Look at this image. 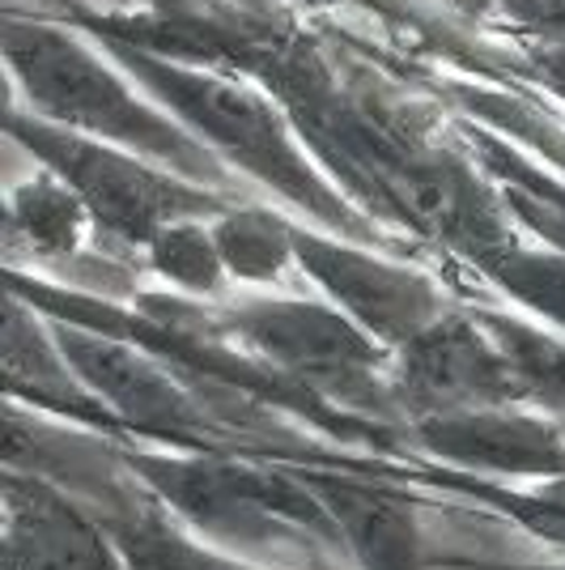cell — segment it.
I'll use <instances>...</instances> for the list:
<instances>
[{"label": "cell", "mask_w": 565, "mask_h": 570, "mask_svg": "<svg viewBox=\"0 0 565 570\" xmlns=\"http://www.w3.org/2000/svg\"><path fill=\"white\" fill-rule=\"evenodd\" d=\"M4 56L30 98V116L77 137L166 163L200 188H221L230 167L162 107H149L86 39L34 18L4 22Z\"/></svg>", "instance_id": "1"}, {"label": "cell", "mask_w": 565, "mask_h": 570, "mask_svg": "<svg viewBox=\"0 0 565 570\" xmlns=\"http://www.w3.org/2000/svg\"><path fill=\"white\" fill-rule=\"evenodd\" d=\"M111 56L123 69L137 72V81L188 128L191 137L212 145V154L226 167L256 175L264 188H277L289 205L307 209L310 217H319L331 230L349 238H366V226L354 217V209L310 170L307 154L289 137L285 119L251 86L217 77V72L191 69L179 60L149 56V51L128 48V43H116Z\"/></svg>", "instance_id": "2"}, {"label": "cell", "mask_w": 565, "mask_h": 570, "mask_svg": "<svg viewBox=\"0 0 565 570\" xmlns=\"http://www.w3.org/2000/svg\"><path fill=\"white\" fill-rule=\"evenodd\" d=\"M128 473L162 502L175 520L200 532L212 546L281 549L303 546L307 553H349L324 502L303 485L294 469H259L235 455H145L123 452Z\"/></svg>", "instance_id": "3"}, {"label": "cell", "mask_w": 565, "mask_h": 570, "mask_svg": "<svg viewBox=\"0 0 565 570\" xmlns=\"http://www.w3.org/2000/svg\"><path fill=\"white\" fill-rule=\"evenodd\" d=\"M9 132L69 184L86 214L119 243L149 247L175 222H200L205 214H230L226 200L209 188H196L184 179H170L141 154H128L116 145L77 137L69 128H56L48 119L9 116Z\"/></svg>", "instance_id": "4"}, {"label": "cell", "mask_w": 565, "mask_h": 570, "mask_svg": "<svg viewBox=\"0 0 565 570\" xmlns=\"http://www.w3.org/2000/svg\"><path fill=\"white\" fill-rule=\"evenodd\" d=\"M226 328L264 357L285 383L319 401L366 404L387 413L396 387L383 383V345L345 311L310 298H247L226 315Z\"/></svg>", "instance_id": "5"}, {"label": "cell", "mask_w": 565, "mask_h": 570, "mask_svg": "<svg viewBox=\"0 0 565 570\" xmlns=\"http://www.w3.org/2000/svg\"><path fill=\"white\" fill-rule=\"evenodd\" d=\"M51 333L77 380L116 413L123 430H141L175 452H221V430H212L205 404L158 357L141 354L107 328H86L72 320H51Z\"/></svg>", "instance_id": "6"}, {"label": "cell", "mask_w": 565, "mask_h": 570, "mask_svg": "<svg viewBox=\"0 0 565 570\" xmlns=\"http://www.w3.org/2000/svg\"><path fill=\"white\" fill-rule=\"evenodd\" d=\"M396 404L422 417L472 413V409H515L523 404L518 380L489 328L476 315L447 311L438 324L396 350Z\"/></svg>", "instance_id": "7"}, {"label": "cell", "mask_w": 565, "mask_h": 570, "mask_svg": "<svg viewBox=\"0 0 565 570\" xmlns=\"http://www.w3.org/2000/svg\"><path fill=\"white\" fill-rule=\"evenodd\" d=\"M294 256L310 282L324 285L331 307L345 311L378 345L404 350L413 336H422L429 324L447 315L438 285L404 264L383 261L375 252L294 226Z\"/></svg>", "instance_id": "8"}, {"label": "cell", "mask_w": 565, "mask_h": 570, "mask_svg": "<svg viewBox=\"0 0 565 570\" xmlns=\"http://www.w3.org/2000/svg\"><path fill=\"white\" fill-rule=\"evenodd\" d=\"M4 570H128L116 537L51 476L4 473Z\"/></svg>", "instance_id": "9"}, {"label": "cell", "mask_w": 565, "mask_h": 570, "mask_svg": "<svg viewBox=\"0 0 565 570\" xmlns=\"http://www.w3.org/2000/svg\"><path fill=\"white\" fill-rule=\"evenodd\" d=\"M417 448L443 464L468 473L532 476L557 481L565 476V426L518 409H472V413H443L413 422Z\"/></svg>", "instance_id": "10"}, {"label": "cell", "mask_w": 565, "mask_h": 570, "mask_svg": "<svg viewBox=\"0 0 565 570\" xmlns=\"http://www.w3.org/2000/svg\"><path fill=\"white\" fill-rule=\"evenodd\" d=\"M315 499L324 502L345 549L366 570H425L422 532H417V502L396 485H370L361 476L298 469Z\"/></svg>", "instance_id": "11"}, {"label": "cell", "mask_w": 565, "mask_h": 570, "mask_svg": "<svg viewBox=\"0 0 565 570\" xmlns=\"http://www.w3.org/2000/svg\"><path fill=\"white\" fill-rule=\"evenodd\" d=\"M4 375H9V396L48 409L56 417H69L81 426L98 430L107 439H119L123 426L119 417L98 401L86 383L77 380L65 350L56 345V333L39 324L34 307L26 311L22 298L9 303V324H4Z\"/></svg>", "instance_id": "12"}, {"label": "cell", "mask_w": 565, "mask_h": 570, "mask_svg": "<svg viewBox=\"0 0 565 570\" xmlns=\"http://www.w3.org/2000/svg\"><path fill=\"white\" fill-rule=\"evenodd\" d=\"M86 205L60 175H39L9 196V235L26 238V247L43 261H65L77 252L86 230Z\"/></svg>", "instance_id": "13"}, {"label": "cell", "mask_w": 565, "mask_h": 570, "mask_svg": "<svg viewBox=\"0 0 565 570\" xmlns=\"http://www.w3.org/2000/svg\"><path fill=\"white\" fill-rule=\"evenodd\" d=\"M489 336L502 345V354L511 362L523 392V404H541L548 413L565 417V341L544 328H532L523 320L497 315V311H480L476 315Z\"/></svg>", "instance_id": "14"}, {"label": "cell", "mask_w": 565, "mask_h": 570, "mask_svg": "<svg viewBox=\"0 0 565 570\" xmlns=\"http://www.w3.org/2000/svg\"><path fill=\"white\" fill-rule=\"evenodd\" d=\"M217 252L230 268V277L242 282H272L281 277L294 256V226L264 209H230L212 226Z\"/></svg>", "instance_id": "15"}, {"label": "cell", "mask_w": 565, "mask_h": 570, "mask_svg": "<svg viewBox=\"0 0 565 570\" xmlns=\"http://www.w3.org/2000/svg\"><path fill=\"white\" fill-rule=\"evenodd\" d=\"M145 252H149V264L158 277L188 289V294H221L226 289L230 268L217 252L212 226H205V222H175Z\"/></svg>", "instance_id": "16"}, {"label": "cell", "mask_w": 565, "mask_h": 570, "mask_svg": "<svg viewBox=\"0 0 565 570\" xmlns=\"http://www.w3.org/2000/svg\"><path fill=\"white\" fill-rule=\"evenodd\" d=\"M485 273L511 298H518L527 311L544 315L548 324H557L565 333V256L506 247V252H497L494 261H485Z\"/></svg>", "instance_id": "17"}, {"label": "cell", "mask_w": 565, "mask_h": 570, "mask_svg": "<svg viewBox=\"0 0 565 570\" xmlns=\"http://www.w3.org/2000/svg\"><path fill=\"white\" fill-rule=\"evenodd\" d=\"M523 22H536L544 30H565V0H502Z\"/></svg>", "instance_id": "18"}, {"label": "cell", "mask_w": 565, "mask_h": 570, "mask_svg": "<svg viewBox=\"0 0 565 570\" xmlns=\"http://www.w3.org/2000/svg\"><path fill=\"white\" fill-rule=\"evenodd\" d=\"M485 570H502V567H485ZM511 570H565V567H511Z\"/></svg>", "instance_id": "19"}, {"label": "cell", "mask_w": 565, "mask_h": 570, "mask_svg": "<svg viewBox=\"0 0 565 570\" xmlns=\"http://www.w3.org/2000/svg\"><path fill=\"white\" fill-rule=\"evenodd\" d=\"M307 4H324V0H307Z\"/></svg>", "instance_id": "20"}]
</instances>
